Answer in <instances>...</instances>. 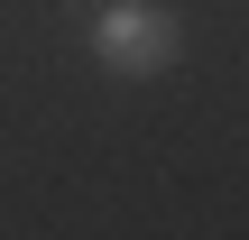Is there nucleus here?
I'll return each instance as SVG.
<instances>
[{
	"instance_id": "1",
	"label": "nucleus",
	"mask_w": 249,
	"mask_h": 240,
	"mask_svg": "<svg viewBox=\"0 0 249 240\" xmlns=\"http://www.w3.org/2000/svg\"><path fill=\"white\" fill-rule=\"evenodd\" d=\"M176 46H185V28H176L157 0H102V18H92V55H102L120 83L166 74V65H176Z\"/></svg>"
}]
</instances>
